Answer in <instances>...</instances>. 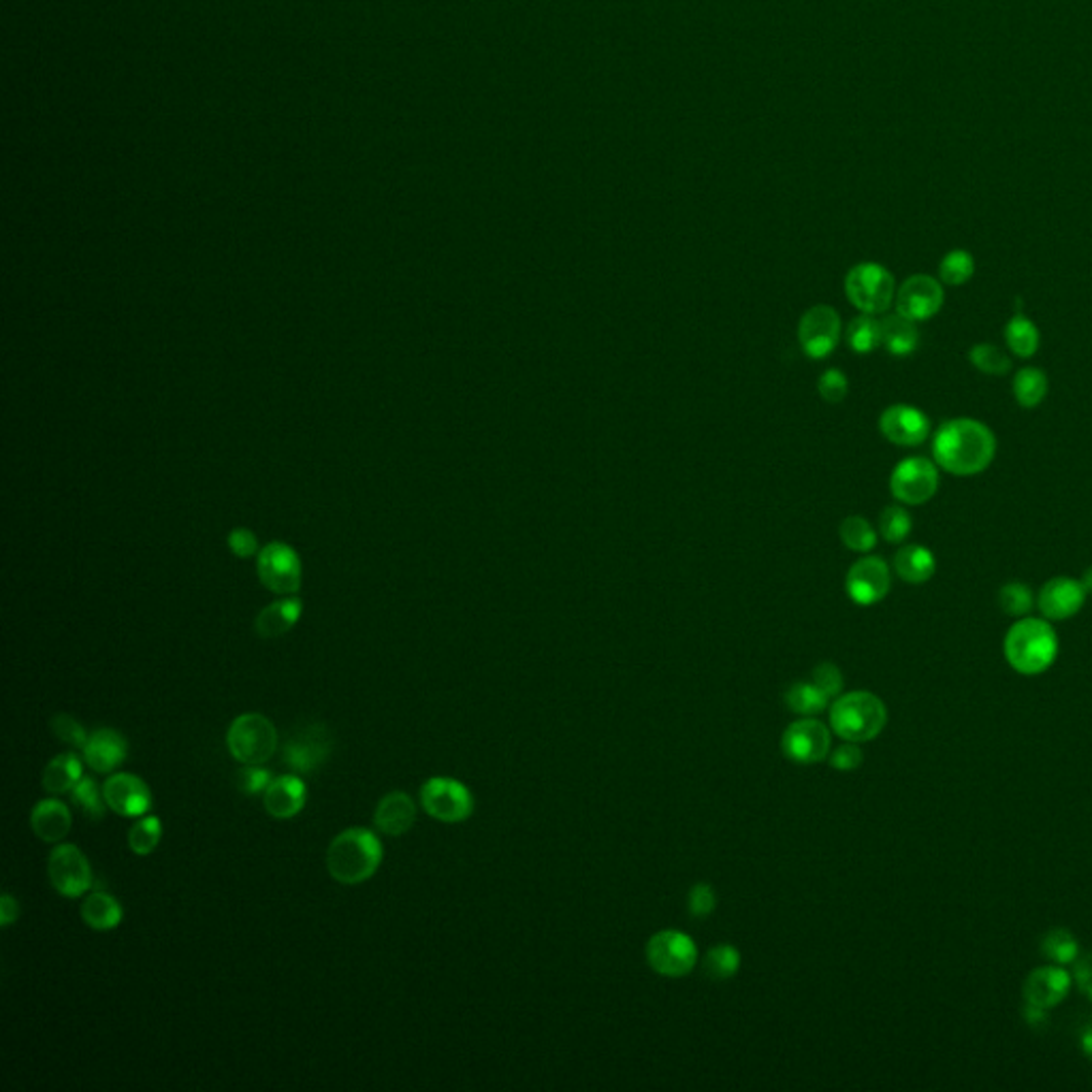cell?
I'll return each instance as SVG.
<instances>
[{"label":"cell","mask_w":1092,"mask_h":1092,"mask_svg":"<svg viewBox=\"0 0 1092 1092\" xmlns=\"http://www.w3.org/2000/svg\"><path fill=\"white\" fill-rule=\"evenodd\" d=\"M997 437L981 421L950 419L932 437V459L954 476H975L995 461Z\"/></svg>","instance_id":"1"},{"label":"cell","mask_w":1092,"mask_h":1092,"mask_svg":"<svg viewBox=\"0 0 1092 1092\" xmlns=\"http://www.w3.org/2000/svg\"><path fill=\"white\" fill-rule=\"evenodd\" d=\"M380 863L382 843L368 828H348L340 832L327 849V871L344 886L368 881L378 871Z\"/></svg>","instance_id":"2"},{"label":"cell","mask_w":1092,"mask_h":1092,"mask_svg":"<svg viewBox=\"0 0 1092 1092\" xmlns=\"http://www.w3.org/2000/svg\"><path fill=\"white\" fill-rule=\"evenodd\" d=\"M1003 648L1013 670L1035 677L1054 664L1058 656V638L1046 619L1024 617L1009 628Z\"/></svg>","instance_id":"3"},{"label":"cell","mask_w":1092,"mask_h":1092,"mask_svg":"<svg viewBox=\"0 0 1092 1092\" xmlns=\"http://www.w3.org/2000/svg\"><path fill=\"white\" fill-rule=\"evenodd\" d=\"M888 723V709L871 691H849L830 709V727L849 743H867L881 734Z\"/></svg>","instance_id":"4"},{"label":"cell","mask_w":1092,"mask_h":1092,"mask_svg":"<svg viewBox=\"0 0 1092 1092\" xmlns=\"http://www.w3.org/2000/svg\"><path fill=\"white\" fill-rule=\"evenodd\" d=\"M845 295L863 314H886L896 299V282L879 263H857L845 276Z\"/></svg>","instance_id":"5"},{"label":"cell","mask_w":1092,"mask_h":1092,"mask_svg":"<svg viewBox=\"0 0 1092 1092\" xmlns=\"http://www.w3.org/2000/svg\"><path fill=\"white\" fill-rule=\"evenodd\" d=\"M226 747L242 764H265L278 749V730L265 715L244 713L228 725Z\"/></svg>","instance_id":"6"},{"label":"cell","mask_w":1092,"mask_h":1092,"mask_svg":"<svg viewBox=\"0 0 1092 1092\" xmlns=\"http://www.w3.org/2000/svg\"><path fill=\"white\" fill-rule=\"evenodd\" d=\"M646 960L658 975L677 979L685 977L696 967L698 948L689 934L681 930H662L648 939Z\"/></svg>","instance_id":"7"},{"label":"cell","mask_w":1092,"mask_h":1092,"mask_svg":"<svg viewBox=\"0 0 1092 1092\" xmlns=\"http://www.w3.org/2000/svg\"><path fill=\"white\" fill-rule=\"evenodd\" d=\"M890 491L896 502L922 506L939 491V465L926 457H907L892 470Z\"/></svg>","instance_id":"8"},{"label":"cell","mask_w":1092,"mask_h":1092,"mask_svg":"<svg viewBox=\"0 0 1092 1092\" xmlns=\"http://www.w3.org/2000/svg\"><path fill=\"white\" fill-rule=\"evenodd\" d=\"M421 804L429 817L459 824L474 813V796L461 782L451 776H433L421 790Z\"/></svg>","instance_id":"9"},{"label":"cell","mask_w":1092,"mask_h":1092,"mask_svg":"<svg viewBox=\"0 0 1092 1092\" xmlns=\"http://www.w3.org/2000/svg\"><path fill=\"white\" fill-rule=\"evenodd\" d=\"M331 749L333 737L327 727L323 723H309L286 741L282 762L299 776L314 774L329 760Z\"/></svg>","instance_id":"10"},{"label":"cell","mask_w":1092,"mask_h":1092,"mask_svg":"<svg viewBox=\"0 0 1092 1092\" xmlns=\"http://www.w3.org/2000/svg\"><path fill=\"white\" fill-rule=\"evenodd\" d=\"M47 875L54 890L67 898L84 896L94 881L88 857L80 847L71 843H62L49 853Z\"/></svg>","instance_id":"11"},{"label":"cell","mask_w":1092,"mask_h":1092,"mask_svg":"<svg viewBox=\"0 0 1092 1092\" xmlns=\"http://www.w3.org/2000/svg\"><path fill=\"white\" fill-rule=\"evenodd\" d=\"M841 317L835 307L813 305L804 311L798 323V342L809 359H826L837 350L841 342Z\"/></svg>","instance_id":"12"},{"label":"cell","mask_w":1092,"mask_h":1092,"mask_svg":"<svg viewBox=\"0 0 1092 1092\" xmlns=\"http://www.w3.org/2000/svg\"><path fill=\"white\" fill-rule=\"evenodd\" d=\"M943 301H946L943 284L937 278L926 276V274H916L912 278H907L898 286L896 299H894L898 314L914 323L930 321L932 317H937L939 309L943 307Z\"/></svg>","instance_id":"13"},{"label":"cell","mask_w":1092,"mask_h":1092,"mask_svg":"<svg viewBox=\"0 0 1092 1092\" xmlns=\"http://www.w3.org/2000/svg\"><path fill=\"white\" fill-rule=\"evenodd\" d=\"M832 745V737L828 725L813 719L804 717L794 723H790L782 739V749L786 758H790L796 764H817L828 758Z\"/></svg>","instance_id":"14"},{"label":"cell","mask_w":1092,"mask_h":1092,"mask_svg":"<svg viewBox=\"0 0 1092 1092\" xmlns=\"http://www.w3.org/2000/svg\"><path fill=\"white\" fill-rule=\"evenodd\" d=\"M892 577L890 568L881 557L865 555L857 559L845 579V591L849 600L857 606H873L890 593Z\"/></svg>","instance_id":"15"},{"label":"cell","mask_w":1092,"mask_h":1092,"mask_svg":"<svg viewBox=\"0 0 1092 1092\" xmlns=\"http://www.w3.org/2000/svg\"><path fill=\"white\" fill-rule=\"evenodd\" d=\"M879 431L896 447H920L930 435V419L916 406L894 404L879 416Z\"/></svg>","instance_id":"16"},{"label":"cell","mask_w":1092,"mask_h":1092,"mask_svg":"<svg viewBox=\"0 0 1092 1092\" xmlns=\"http://www.w3.org/2000/svg\"><path fill=\"white\" fill-rule=\"evenodd\" d=\"M258 577L263 585L280 595H291L301 585V565L291 546L269 544L258 555Z\"/></svg>","instance_id":"17"},{"label":"cell","mask_w":1092,"mask_h":1092,"mask_svg":"<svg viewBox=\"0 0 1092 1092\" xmlns=\"http://www.w3.org/2000/svg\"><path fill=\"white\" fill-rule=\"evenodd\" d=\"M108 807L122 817H143L152 809V792L143 779L131 772L112 774L102 784Z\"/></svg>","instance_id":"18"},{"label":"cell","mask_w":1092,"mask_h":1092,"mask_svg":"<svg viewBox=\"0 0 1092 1092\" xmlns=\"http://www.w3.org/2000/svg\"><path fill=\"white\" fill-rule=\"evenodd\" d=\"M1082 581L1069 577L1050 579L1037 597V606L1048 621H1064L1078 615L1086 602Z\"/></svg>","instance_id":"19"},{"label":"cell","mask_w":1092,"mask_h":1092,"mask_svg":"<svg viewBox=\"0 0 1092 1092\" xmlns=\"http://www.w3.org/2000/svg\"><path fill=\"white\" fill-rule=\"evenodd\" d=\"M305 800H307L305 784H303V779L295 772L274 776L271 786L263 794L265 811L274 820H291L299 815L305 807Z\"/></svg>","instance_id":"20"},{"label":"cell","mask_w":1092,"mask_h":1092,"mask_svg":"<svg viewBox=\"0 0 1092 1092\" xmlns=\"http://www.w3.org/2000/svg\"><path fill=\"white\" fill-rule=\"evenodd\" d=\"M1069 988H1072V977L1067 971L1058 969V967H1044L1028 975L1024 983V993H1026V1001L1031 1003V1007L1050 1009L1069 995Z\"/></svg>","instance_id":"21"},{"label":"cell","mask_w":1092,"mask_h":1092,"mask_svg":"<svg viewBox=\"0 0 1092 1092\" xmlns=\"http://www.w3.org/2000/svg\"><path fill=\"white\" fill-rule=\"evenodd\" d=\"M84 760L86 764L100 774H110L114 768H118L126 760V741L120 732L102 727L88 737L84 745Z\"/></svg>","instance_id":"22"},{"label":"cell","mask_w":1092,"mask_h":1092,"mask_svg":"<svg viewBox=\"0 0 1092 1092\" xmlns=\"http://www.w3.org/2000/svg\"><path fill=\"white\" fill-rule=\"evenodd\" d=\"M416 822V804L406 792L386 794L374 811V824L388 837H402Z\"/></svg>","instance_id":"23"},{"label":"cell","mask_w":1092,"mask_h":1092,"mask_svg":"<svg viewBox=\"0 0 1092 1092\" xmlns=\"http://www.w3.org/2000/svg\"><path fill=\"white\" fill-rule=\"evenodd\" d=\"M31 826L41 841L60 843L71 830V811L62 800L45 798L33 809Z\"/></svg>","instance_id":"24"},{"label":"cell","mask_w":1092,"mask_h":1092,"mask_svg":"<svg viewBox=\"0 0 1092 1092\" xmlns=\"http://www.w3.org/2000/svg\"><path fill=\"white\" fill-rule=\"evenodd\" d=\"M896 577L909 585H922L930 581L937 572V559L932 551L922 544H907L894 555Z\"/></svg>","instance_id":"25"},{"label":"cell","mask_w":1092,"mask_h":1092,"mask_svg":"<svg viewBox=\"0 0 1092 1092\" xmlns=\"http://www.w3.org/2000/svg\"><path fill=\"white\" fill-rule=\"evenodd\" d=\"M920 344V331L914 321H909L896 314H888L881 319V346L894 356H909L914 354Z\"/></svg>","instance_id":"26"},{"label":"cell","mask_w":1092,"mask_h":1092,"mask_svg":"<svg viewBox=\"0 0 1092 1092\" xmlns=\"http://www.w3.org/2000/svg\"><path fill=\"white\" fill-rule=\"evenodd\" d=\"M82 760L75 753H60L45 766L43 790L51 796L71 794L73 788L82 782Z\"/></svg>","instance_id":"27"},{"label":"cell","mask_w":1092,"mask_h":1092,"mask_svg":"<svg viewBox=\"0 0 1092 1092\" xmlns=\"http://www.w3.org/2000/svg\"><path fill=\"white\" fill-rule=\"evenodd\" d=\"M80 914H82V920L86 922V926H90L94 930H112V928L120 926V922L124 918L122 905L118 902V898H114L112 894L102 892V890L90 892L82 900Z\"/></svg>","instance_id":"28"},{"label":"cell","mask_w":1092,"mask_h":1092,"mask_svg":"<svg viewBox=\"0 0 1092 1092\" xmlns=\"http://www.w3.org/2000/svg\"><path fill=\"white\" fill-rule=\"evenodd\" d=\"M301 617V602L299 600H282L276 604H269L261 615L256 617V634L261 638H278L289 632Z\"/></svg>","instance_id":"29"},{"label":"cell","mask_w":1092,"mask_h":1092,"mask_svg":"<svg viewBox=\"0 0 1092 1092\" xmlns=\"http://www.w3.org/2000/svg\"><path fill=\"white\" fill-rule=\"evenodd\" d=\"M1048 395V376L1039 368H1022L1013 376V397L1020 408H1037Z\"/></svg>","instance_id":"30"},{"label":"cell","mask_w":1092,"mask_h":1092,"mask_svg":"<svg viewBox=\"0 0 1092 1092\" xmlns=\"http://www.w3.org/2000/svg\"><path fill=\"white\" fill-rule=\"evenodd\" d=\"M1005 342L1011 354H1016L1020 359H1031L1037 354V348H1039V329L1024 314H1016L1005 327Z\"/></svg>","instance_id":"31"},{"label":"cell","mask_w":1092,"mask_h":1092,"mask_svg":"<svg viewBox=\"0 0 1092 1092\" xmlns=\"http://www.w3.org/2000/svg\"><path fill=\"white\" fill-rule=\"evenodd\" d=\"M847 344L855 354H871L881 346V321L873 314L855 317L847 325Z\"/></svg>","instance_id":"32"},{"label":"cell","mask_w":1092,"mask_h":1092,"mask_svg":"<svg viewBox=\"0 0 1092 1092\" xmlns=\"http://www.w3.org/2000/svg\"><path fill=\"white\" fill-rule=\"evenodd\" d=\"M828 700L830 696L822 687L807 681L794 683L786 694V705L790 707V711L804 717L822 713L828 707Z\"/></svg>","instance_id":"33"},{"label":"cell","mask_w":1092,"mask_h":1092,"mask_svg":"<svg viewBox=\"0 0 1092 1092\" xmlns=\"http://www.w3.org/2000/svg\"><path fill=\"white\" fill-rule=\"evenodd\" d=\"M841 542L853 553H871L877 544V532L865 516L851 514L839 526Z\"/></svg>","instance_id":"34"},{"label":"cell","mask_w":1092,"mask_h":1092,"mask_svg":"<svg viewBox=\"0 0 1092 1092\" xmlns=\"http://www.w3.org/2000/svg\"><path fill=\"white\" fill-rule=\"evenodd\" d=\"M702 969H705L707 977L723 981L730 979L741 969V954L734 946H715L705 960H702Z\"/></svg>","instance_id":"35"},{"label":"cell","mask_w":1092,"mask_h":1092,"mask_svg":"<svg viewBox=\"0 0 1092 1092\" xmlns=\"http://www.w3.org/2000/svg\"><path fill=\"white\" fill-rule=\"evenodd\" d=\"M163 837V824L156 815H145L128 830V847L137 855H150L159 847Z\"/></svg>","instance_id":"36"},{"label":"cell","mask_w":1092,"mask_h":1092,"mask_svg":"<svg viewBox=\"0 0 1092 1092\" xmlns=\"http://www.w3.org/2000/svg\"><path fill=\"white\" fill-rule=\"evenodd\" d=\"M71 800H73L75 807L80 809L86 817H90L92 822H98V820L106 817L108 802H106V796L100 794L94 779L82 776V782L77 784L73 788V792H71Z\"/></svg>","instance_id":"37"},{"label":"cell","mask_w":1092,"mask_h":1092,"mask_svg":"<svg viewBox=\"0 0 1092 1092\" xmlns=\"http://www.w3.org/2000/svg\"><path fill=\"white\" fill-rule=\"evenodd\" d=\"M912 530H914L912 514L905 510V506L892 504V506L881 510V514H879V534L886 542L900 544V542H905L909 538Z\"/></svg>","instance_id":"38"},{"label":"cell","mask_w":1092,"mask_h":1092,"mask_svg":"<svg viewBox=\"0 0 1092 1092\" xmlns=\"http://www.w3.org/2000/svg\"><path fill=\"white\" fill-rule=\"evenodd\" d=\"M975 274V258L967 250H952L939 265V280L948 286H962Z\"/></svg>","instance_id":"39"},{"label":"cell","mask_w":1092,"mask_h":1092,"mask_svg":"<svg viewBox=\"0 0 1092 1092\" xmlns=\"http://www.w3.org/2000/svg\"><path fill=\"white\" fill-rule=\"evenodd\" d=\"M969 361L977 372L988 376H1005L1011 370V359L993 344H975L969 350Z\"/></svg>","instance_id":"40"},{"label":"cell","mask_w":1092,"mask_h":1092,"mask_svg":"<svg viewBox=\"0 0 1092 1092\" xmlns=\"http://www.w3.org/2000/svg\"><path fill=\"white\" fill-rule=\"evenodd\" d=\"M1033 604V591L1024 583H1007L999 591V606L1009 617H1026Z\"/></svg>","instance_id":"41"},{"label":"cell","mask_w":1092,"mask_h":1092,"mask_svg":"<svg viewBox=\"0 0 1092 1092\" xmlns=\"http://www.w3.org/2000/svg\"><path fill=\"white\" fill-rule=\"evenodd\" d=\"M271 782H274V774L271 770L263 768V764H244V768L238 772V788L246 796L265 794Z\"/></svg>","instance_id":"42"},{"label":"cell","mask_w":1092,"mask_h":1092,"mask_svg":"<svg viewBox=\"0 0 1092 1092\" xmlns=\"http://www.w3.org/2000/svg\"><path fill=\"white\" fill-rule=\"evenodd\" d=\"M817 391L824 402L841 404L849 393V380L841 370H826L817 380Z\"/></svg>","instance_id":"43"},{"label":"cell","mask_w":1092,"mask_h":1092,"mask_svg":"<svg viewBox=\"0 0 1092 1092\" xmlns=\"http://www.w3.org/2000/svg\"><path fill=\"white\" fill-rule=\"evenodd\" d=\"M51 730H54L56 739H60L62 743L75 747V749H84L86 741L90 734H86L84 725L73 719L71 715H54L51 717Z\"/></svg>","instance_id":"44"},{"label":"cell","mask_w":1092,"mask_h":1092,"mask_svg":"<svg viewBox=\"0 0 1092 1092\" xmlns=\"http://www.w3.org/2000/svg\"><path fill=\"white\" fill-rule=\"evenodd\" d=\"M1044 952L1054 962H1072L1076 958V954H1078V943H1076V939L1072 937L1069 932L1052 930L1046 937V941H1044Z\"/></svg>","instance_id":"45"},{"label":"cell","mask_w":1092,"mask_h":1092,"mask_svg":"<svg viewBox=\"0 0 1092 1092\" xmlns=\"http://www.w3.org/2000/svg\"><path fill=\"white\" fill-rule=\"evenodd\" d=\"M687 907H689V914L696 918H705L713 914L717 907L715 890L709 886V883H696V886L689 890Z\"/></svg>","instance_id":"46"},{"label":"cell","mask_w":1092,"mask_h":1092,"mask_svg":"<svg viewBox=\"0 0 1092 1092\" xmlns=\"http://www.w3.org/2000/svg\"><path fill=\"white\" fill-rule=\"evenodd\" d=\"M813 683L832 698V696H837L843 687V674L835 664L824 662L813 670Z\"/></svg>","instance_id":"47"},{"label":"cell","mask_w":1092,"mask_h":1092,"mask_svg":"<svg viewBox=\"0 0 1092 1092\" xmlns=\"http://www.w3.org/2000/svg\"><path fill=\"white\" fill-rule=\"evenodd\" d=\"M863 751L857 749L853 743L851 745H843L839 747L835 753L830 756V764L835 770H841V772H851L855 770L857 766L863 764Z\"/></svg>","instance_id":"48"},{"label":"cell","mask_w":1092,"mask_h":1092,"mask_svg":"<svg viewBox=\"0 0 1092 1092\" xmlns=\"http://www.w3.org/2000/svg\"><path fill=\"white\" fill-rule=\"evenodd\" d=\"M228 544H230L233 553L240 555V557L254 555V551H256V540H254V536H252L250 532H246V530H236V532H233L230 538H228Z\"/></svg>","instance_id":"49"},{"label":"cell","mask_w":1092,"mask_h":1092,"mask_svg":"<svg viewBox=\"0 0 1092 1092\" xmlns=\"http://www.w3.org/2000/svg\"><path fill=\"white\" fill-rule=\"evenodd\" d=\"M19 916V907H17V900L11 896V894H3V898H0V924H3V928H9Z\"/></svg>","instance_id":"50"},{"label":"cell","mask_w":1092,"mask_h":1092,"mask_svg":"<svg viewBox=\"0 0 1092 1092\" xmlns=\"http://www.w3.org/2000/svg\"><path fill=\"white\" fill-rule=\"evenodd\" d=\"M1080 581H1082V585H1084L1086 593H1088V595H1092V565H1090V568H1088V570L1084 572V577H1082Z\"/></svg>","instance_id":"51"},{"label":"cell","mask_w":1092,"mask_h":1092,"mask_svg":"<svg viewBox=\"0 0 1092 1092\" xmlns=\"http://www.w3.org/2000/svg\"><path fill=\"white\" fill-rule=\"evenodd\" d=\"M1082 1046H1084V1052H1086L1088 1056H1092V1028H1088L1086 1035L1082 1037Z\"/></svg>","instance_id":"52"}]
</instances>
